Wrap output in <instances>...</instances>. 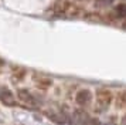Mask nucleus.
<instances>
[{
	"label": "nucleus",
	"instance_id": "obj_1",
	"mask_svg": "<svg viewBox=\"0 0 126 125\" xmlns=\"http://www.w3.org/2000/svg\"><path fill=\"white\" fill-rule=\"evenodd\" d=\"M112 104V92L106 88H99L96 90V105L98 109L105 111L106 108Z\"/></svg>",
	"mask_w": 126,
	"mask_h": 125
},
{
	"label": "nucleus",
	"instance_id": "obj_2",
	"mask_svg": "<svg viewBox=\"0 0 126 125\" xmlns=\"http://www.w3.org/2000/svg\"><path fill=\"white\" fill-rule=\"evenodd\" d=\"M17 95H18V100L23 102V104H26V105H29V107H34V108L38 107V102H37V100H35V97L33 95L30 91L18 90Z\"/></svg>",
	"mask_w": 126,
	"mask_h": 125
},
{
	"label": "nucleus",
	"instance_id": "obj_3",
	"mask_svg": "<svg viewBox=\"0 0 126 125\" xmlns=\"http://www.w3.org/2000/svg\"><path fill=\"white\" fill-rule=\"evenodd\" d=\"M91 100H92V94L89 90H86V88H82L77 92V95H75V101L78 105L81 107H86V105H89L91 104Z\"/></svg>",
	"mask_w": 126,
	"mask_h": 125
},
{
	"label": "nucleus",
	"instance_id": "obj_4",
	"mask_svg": "<svg viewBox=\"0 0 126 125\" xmlns=\"http://www.w3.org/2000/svg\"><path fill=\"white\" fill-rule=\"evenodd\" d=\"M0 101L4 105H9V107H14L16 105V98L13 95V92L9 88H6V87H0Z\"/></svg>",
	"mask_w": 126,
	"mask_h": 125
},
{
	"label": "nucleus",
	"instance_id": "obj_5",
	"mask_svg": "<svg viewBox=\"0 0 126 125\" xmlns=\"http://www.w3.org/2000/svg\"><path fill=\"white\" fill-rule=\"evenodd\" d=\"M113 14L118 19H125L126 17V3H119V4L115 6Z\"/></svg>",
	"mask_w": 126,
	"mask_h": 125
},
{
	"label": "nucleus",
	"instance_id": "obj_6",
	"mask_svg": "<svg viewBox=\"0 0 126 125\" xmlns=\"http://www.w3.org/2000/svg\"><path fill=\"white\" fill-rule=\"evenodd\" d=\"M47 117L51 119V121H54V122H57V124H61L63 125L65 121H64V118L63 117H60L58 114H52V112H47Z\"/></svg>",
	"mask_w": 126,
	"mask_h": 125
},
{
	"label": "nucleus",
	"instance_id": "obj_7",
	"mask_svg": "<svg viewBox=\"0 0 126 125\" xmlns=\"http://www.w3.org/2000/svg\"><path fill=\"white\" fill-rule=\"evenodd\" d=\"M86 125H101V122H99L96 118H91L89 121H88V124Z\"/></svg>",
	"mask_w": 126,
	"mask_h": 125
},
{
	"label": "nucleus",
	"instance_id": "obj_8",
	"mask_svg": "<svg viewBox=\"0 0 126 125\" xmlns=\"http://www.w3.org/2000/svg\"><path fill=\"white\" fill-rule=\"evenodd\" d=\"M105 125H115V124H112V122H106Z\"/></svg>",
	"mask_w": 126,
	"mask_h": 125
},
{
	"label": "nucleus",
	"instance_id": "obj_9",
	"mask_svg": "<svg viewBox=\"0 0 126 125\" xmlns=\"http://www.w3.org/2000/svg\"><path fill=\"white\" fill-rule=\"evenodd\" d=\"M123 124L126 125V117H125V118H123Z\"/></svg>",
	"mask_w": 126,
	"mask_h": 125
}]
</instances>
